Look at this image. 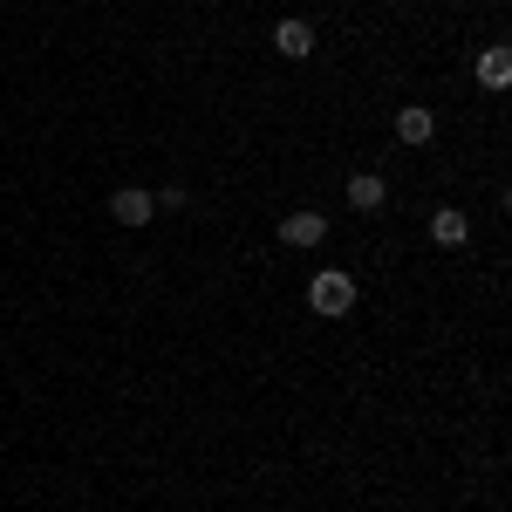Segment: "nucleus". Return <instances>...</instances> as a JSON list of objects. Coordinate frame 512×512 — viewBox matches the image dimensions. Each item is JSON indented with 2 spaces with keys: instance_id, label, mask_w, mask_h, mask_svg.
<instances>
[{
  "instance_id": "1",
  "label": "nucleus",
  "mask_w": 512,
  "mask_h": 512,
  "mask_svg": "<svg viewBox=\"0 0 512 512\" xmlns=\"http://www.w3.org/2000/svg\"><path fill=\"white\" fill-rule=\"evenodd\" d=\"M308 301H315V315H349L355 308V280L349 274H315Z\"/></svg>"
},
{
  "instance_id": "3",
  "label": "nucleus",
  "mask_w": 512,
  "mask_h": 512,
  "mask_svg": "<svg viewBox=\"0 0 512 512\" xmlns=\"http://www.w3.org/2000/svg\"><path fill=\"white\" fill-rule=\"evenodd\" d=\"M110 212H117L123 226H144V219L158 212V198H151V192H137V185H123V192L110 198Z\"/></svg>"
},
{
  "instance_id": "6",
  "label": "nucleus",
  "mask_w": 512,
  "mask_h": 512,
  "mask_svg": "<svg viewBox=\"0 0 512 512\" xmlns=\"http://www.w3.org/2000/svg\"><path fill=\"white\" fill-rule=\"evenodd\" d=\"M274 48H280V55H294V62H301V55L315 48V28H308V21H280V28H274Z\"/></svg>"
},
{
  "instance_id": "2",
  "label": "nucleus",
  "mask_w": 512,
  "mask_h": 512,
  "mask_svg": "<svg viewBox=\"0 0 512 512\" xmlns=\"http://www.w3.org/2000/svg\"><path fill=\"white\" fill-rule=\"evenodd\" d=\"M280 239H287V246H321V239H328V219H321V212H287V219H280Z\"/></svg>"
},
{
  "instance_id": "4",
  "label": "nucleus",
  "mask_w": 512,
  "mask_h": 512,
  "mask_svg": "<svg viewBox=\"0 0 512 512\" xmlns=\"http://www.w3.org/2000/svg\"><path fill=\"white\" fill-rule=\"evenodd\" d=\"M383 198H390V185H383L376 171H355L349 178V205L355 212H383Z\"/></svg>"
},
{
  "instance_id": "5",
  "label": "nucleus",
  "mask_w": 512,
  "mask_h": 512,
  "mask_svg": "<svg viewBox=\"0 0 512 512\" xmlns=\"http://www.w3.org/2000/svg\"><path fill=\"white\" fill-rule=\"evenodd\" d=\"M396 137H403V144H431V137H437V117L424 110V103H410V110L396 117Z\"/></svg>"
},
{
  "instance_id": "7",
  "label": "nucleus",
  "mask_w": 512,
  "mask_h": 512,
  "mask_svg": "<svg viewBox=\"0 0 512 512\" xmlns=\"http://www.w3.org/2000/svg\"><path fill=\"white\" fill-rule=\"evenodd\" d=\"M465 233H472V219H465V212H451V205L431 219V239H437V246H465Z\"/></svg>"
},
{
  "instance_id": "8",
  "label": "nucleus",
  "mask_w": 512,
  "mask_h": 512,
  "mask_svg": "<svg viewBox=\"0 0 512 512\" xmlns=\"http://www.w3.org/2000/svg\"><path fill=\"white\" fill-rule=\"evenodd\" d=\"M478 82H485V89H506L512 82V55L506 48H485V55H478Z\"/></svg>"
}]
</instances>
